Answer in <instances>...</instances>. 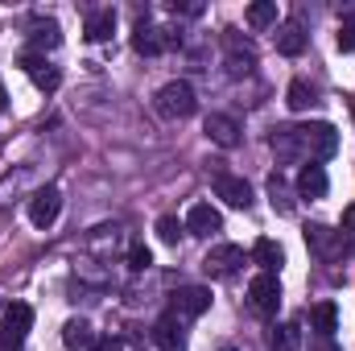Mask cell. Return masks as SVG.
Wrapping results in <instances>:
<instances>
[{"mask_svg":"<svg viewBox=\"0 0 355 351\" xmlns=\"http://www.w3.org/2000/svg\"><path fill=\"white\" fill-rule=\"evenodd\" d=\"M277 50H281L285 58H297V54L306 50V29H302L297 21L281 25V29H277Z\"/></svg>","mask_w":355,"mask_h":351,"instance_id":"15","label":"cell"},{"mask_svg":"<svg viewBox=\"0 0 355 351\" xmlns=\"http://www.w3.org/2000/svg\"><path fill=\"white\" fill-rule=\"evenodd\" d=\"M62 343H67L71 351L91 348V343H95V331H91V323H83V318H71V323L62 327Z\"/></svg>","mask_w":355,"mask_h":351,"instance_id":"20","label":"cell"},{"mask_svg":"<svg viewBox=\"0 0 355 351\" xmlns=\"http://www.w3.org/2000/svg\"><path fill=\"white\" fill-rule=\"evenodd\" d=\"M240 264H244V248H240V244H215V248L202 257V268H207L211 277H232Z\"/></svg>","mask_w":355,"mask_h":351,"instance_id":"8","label":"cell"},{"mask_svg":"<svg viewBox=\"0 0 355 351\" xmlns=\"http://www.w3.org/2000/svg\"><path fill=\"white\" fill-rule=\"evenodd\" d=\"M211 310V289L207 285H182L174 293V314L178 318H198Z\"/></svg>","mask_w":355,"mask_h":351,"instance_id":"9","label":"cell"},{"mask_svg":"<svg viewBox=\"0 0 355 351\" xmlns=\"http://www.w3.org/2000/svg\"><path fill=\"white\" fill-rule=\"evenodd\" d=\"M268 145L277 149V157H281V162H293V157L302 153V141H297V128H293V124H285V128H272Z\"/></svg>","mask_w":355,"mask_h":351,"instance_id":"16","label":"cell"},{"mask_svg":"<svg viewBox=\"0 0 355 351\" xmlns=\"http://www.w3.org/2000/svg\"><path fill=\"white\" fill-rule=\"evenodd\" d=\"M29 42H33V50H54V46L62 42L58 21H37V25H33V33H29Z\"/></svg>","mask_w":355,"mask_h":351,"instance_id":"22","label":"cell"},{"mask_svg":"<svg viewBox=\"0 0 355 351\" xmlns=\"http://www.w3.org/2000/svg\"><path fill=\"white\" fill-rule=\"evenodd\" d=\"M306 248L318 257V261H335L339 248H343V232L327 228V223H310L306 228Z\"/></svg>","mask_w":355,"mask_h":351,"instance_id":"5","label":"cell"},{"mask_svg":"<svg viewBox=\"0 0 355 351\" xmlns=\"http://www.w3.org/2000/svg\"><path fill=\"white\" fill-rule=\"evenodd\" d=\"M248 306H252L257 314H265V318H272V314H277V306H281V285H277V273H261V277H252V285H248Z\"/></svg>","mask_w":355,"mask_h":351,"instance_id":"4","label":"cell"},{"mask_svg":"<svg viewBox=\"0 0 355 351\" xmlns=\"http://www.w3.org/2000/svg\"><path fill=\"white\" fill-rule=\"evenodd\" d=\"M268 198H272V211H281V215H293V198H289V182L281 174L268 178Z\"/></svg>","mask_w":355,"mask_h":351,"instance_id":"25","label":"cell"},{"mask_svg":"<svg viewBox=\"0 0 355 351\" xmlns=\"http://www.w3.org/2000/svg\"><path fill=\"white\" fill-rule=\"evenodd\" d=\"M223 351H236V348H223Z\"/></svg>","mask_w":355,"mask_h":351,"instance_id":"34","label":"cell"},{"mask_svg":"<svg viewBox=\"0 0 355 351\" xmlns=\"http://www.w3.org/2000/svg\"><path fill=\"white\" fill-rule=\"evenodd\" d=\"M244 21H248L252 29H268V25H277V4H272V0H257V4H248Z\"/></svg>","mask_w":355,"mask_h":351,"instance_id":"24","label":"cell"},{"mask_svg":"<svg viewBox=\"0 0 355 351\" xmlns=\"http://www.w3.org/2000/svg\"><path fill=\"white\" fill-rule=\"evenodd\" d=\"M285 103H289V112H306V108L314 103V87H310L306 79H293L289 91H285Z\"/></svg>","mask_w":355,"mask_h":351,"instance_id":"26","label":"cell"},{"mask_svg":"<svg viewBox=\"0 0 355 351\" xmlns=\"http://www.w3.org/2000/svg\"><path fill=\"white\" fill-rule=\"evenodd\" d=\"M153 232H157V240H162V244H178V236L186 232V223H178V215H162Z\"/></svg>","mask_w":355,"mask_h":351,"instance_id":"28","label":"cell"},{"mask_svg":"<svg viewBox=\"0 0 355 351\" xmlns=\"http://www.w3.org/2000/svg\"><path fill=\"white\" fill-rule=\"evenodd\" d=\"M166 46H170V42L162 37V29L145 25V21L137 25V33H132V50H137V54H162Z\"/></svg>","mask_w":355,"mask_h":351,"instance_id":"18","label":"cell"},{"mask_svg":"<svg viewBox=\"0 0 355 351\" xmlns=\"http://www.w3.org/2000/svg\"><path fill=\"white\" fill-rule=\"evenodd\" d=\"M252 261L261 264L265 273H277V268L285 264V252H281V244H277V240H268V236H261V240L252 244Z\"/></svg>","mask_w":355,"mask_h":351,"instance_id":"17","label":"cell"},{"mask_svg":"<svg viewBox=\"0 0 355 351\" xmlns=\"http://www.w3.org/2000/svg\"><path fill=\"white\" fill-rule=\"evenodd\" d=\"M153 339L162 343V351H182V331H178V314H166L153 327Z\"/></svg>","mask_w":355,"mask_h":351,"instance_id":"21","label":"cell"},{"mask_svg":"<svg viewBox=\"0 0 355 351\" xmlns=\"http://www.w3.org/2000/svg\"><path fill=\"white\" fill-rule=\"evenodd\" d=\"M339 50H343V54L355 50V17H347V21L339 25Z\"/></svg>","mask_w":355,"mask_h":351,"instance_id":"30","label":"cell"},{"mask_svg":"<svg viewBox=\"0 0 355 351\" xmlns=\"http://www.w3.org/2000/svg\"><path fill=\"white\" fill-rule=\"evenodd\" d=\"M327 190H331V178H327L322 166H314V162L302 166V174H297V194L302 198H322Z\"/></svg>","mask_w":355,"mask_h":351,"instance_id":"14","label":"cell"},{"mask_svg":"<svg viewBox=\"0 0 355 351\" xmlns=\"http://www.w3.org/2000/svg\"><path fill=\"white\" fill-rule=\"evenodd\" d=\"M215 194H219L227 207H236V211H248V207H252V186H248L240 174L219 170V174H215Z\"/></svg>","mask_w":355,"mask_h":351,"instance_id":"6","label":"cell"},{"mask_svg":"<svg viewBox=\"0 0 355 351\" xmlns=\"http://www.w3.org/2000/svg\"><path fill=\"white\" fill-rule=\"evenodd\" d=\"M186 232L198 236V240H207V236L223 232V215H219L211 203H194V207L186 211Z\"/></svg>","mask_w":355,"mask_h":351,"instance_id":"10","label":"cell"},{"mask_svg":"<svg viewBox=\"0 0 355 351\" xmlns=\"http://www.w3.org/2000/svg\"><path fill=\"white\" fill-rule=\"evenodd\" d=\"M0 112H4V91H0Z\"/></svg>","mask_w":355,"mask_h":351,"instance_id":"33","label":"cell"},{"mask_svg":"<svg viewBox=\"0 0 355 351\" xmlns=\"http://www.w3.org/2000/svg\"><path fill=\"white\" fill-rule=\"evenodd\" d=\"M297 141H302V153H310L314 162H327V157L339 153V128L327 124V120L302 124V128H297Z\"/></svg>","mask_w":355,"mask_h":351,"instance_id":"2","label":"cell"},{"mask_svg":"<svg viewBox=\"0 0 355 351\" xmlns=\"http://www.w3.org/2000/svg\"><path fill=\"white\" fill-rule=\"evenodd\" d=\"M58 211H62L58 186H46V190H37V194L29 198V223H33V228H50V223L58 219Z\"/></svg>","mask_w":355,"mask_h":351,"instance_id":"7","label":"cell"},{"mask_svg":"<svg viewBox=\"0 0 355 351\" xmlns=\"http://www.w3.org/2000/svg\"><path fill=\"white\" fill-rule=\"evenodd\" d=\"M21 71H29V79H33L42 91H58V83H62V75H58L42 54H33V50H29V54H21Z\"/></svg>","mask_w":355,"mask_h":351,"instance_id":"11","label":"cell"},{"mask_svg":"<svg viewBox=\"0 0 355 351\" xmlns=\"http://www.w3.org/2000/svg\"><path fill=\"white\" fill-rule=\"evenodd\" d=\"M112 29H116V12H112V8H95V12L87 17V25H83L87 42H107Z\"/></svg>","mask_w":355,"mask_h":351,"instance_id":"19","label":"cell"},{"mask_svg":"<svg viewBox=\"0 0 355 351\" xmlns=\"http://www.w3.org/2000/svg\"><path fill=\"white\" fill-rule=\"evenodd\" d=\"M227 71L240 79V75H248L252 67H257V54H252V46H240V37H236V29H227Z\"/></svg>","mask_w":355,"mask_h":351,"instance_id":"13","label":"cell"},{"mask_svg":"<svg viewBox=\"0 0 355 351\" xmlns=\"http://www.w3.org/2000/svg\"><path fill=\"white\" fill-rule=\"evenodd\" d=\"M91 351H124V343H120L116 335H103V339H95V343H91Z\"/></svg>","mask_w":355,"mask_h":351,"instance_id":"31","label":"cell"},{"mask_svg":"<svg viewBox=\"0 0 355 351\" xmlns=\"http://www.w3.org/2000/svg\"><path fill=\"white\" fill-rule=\"evenodd\" d=\"M343 232H347V236H355V203L343 211Z\"/></svg>","mask_w":355,"mask_h":351,"instance_id":"32","label":"cell"},{"mask_svg":"<svg viewBox=\"0 0 355 351\" xmlns=\"http://www.w3.org/2000/svg\"><path fill=\"white\" fill-rule=\"evenodd\" d=\"M268 343L277 351H293L297 343H302V331H297V323H281L272 335H268Z\"/></svg>","mask_w":355,"mask_h":351,"instance_id":"27","label":"cell"},{"mask_svg":"<svg viewBox=\"0 0 355 351\" xmlns=\"http://www.w3.org/2000/svg\"><path fill=\"white\" fill-rule=\"evenodd\" d=\"M207 137H211L219 149H236V145H240V124H236L232 116H223V112H211V116H207Z\"/></svg>","mask_w":355,"mask_h":351,"instance_id":"12","label":"cell"},{"mask_svg":"<svg viewBox=\"0 0 355 351\" xmlns=\"http://www.w3.org/2000/svg\"><path fill=\"white\" fill-rule=\"evenodd\" d=\"M157 112H162V116H170V120H186V116H194V112H198L194 87H190L186 79L166 83V87L157 91Z\"/></svg>","mask_w":355,"mask_h":351,"instance_id":"3","label":"cell"},{"mask_svg":"<svg viewBox=\"0 0 355 351\" xmlns=\"http://www.w3.org/2000/svg\"><path fill=\"white\" fill-rule=\"evenodd\" d=\"M149 264H153V252H149L145 244H132V252H128V268H132V273H145Z\"/></svg>","mask_w":355,"mask_h":351,"instance_id":"29","label":"cell"},{"mask_svg":"<svg viewBox=\"0 0 355 351\" xmlns=\"http://www.w3.org/2000/svg\"><path fill=\"white\" fill-rule=\"evenodd\" d=\"M310 323H314L318 335H331V331L339 327V306H335V302H318V306L310 310Z\"/></svg>","mask_w":355,"mask_h":351,"instance_id":"23","label":"cell"},{"mask_svg":"<svg viewBox=\"0 0 355 351\" xmlns=\"http://www.w3.org/2000/svg\"><path fill=\"white\" fill-rule=\"evenodd\" d=\"M33 327V310L25 302H0V351H17Z\"/></svg>","mask_w":355,"mask_h":351,"instance_id":"1","label":"cell"}]
</instances>
